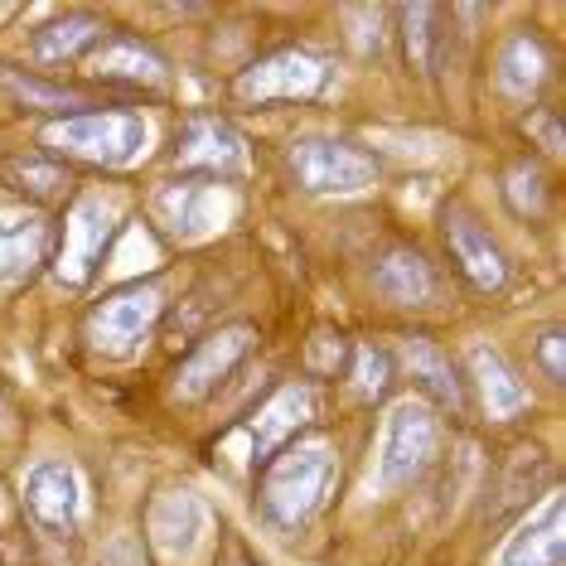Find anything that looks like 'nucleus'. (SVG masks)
<instances>
[{
	"label": "nucleus",
	"instance_id": "5701e85b",
	"mask_svg": "<svg viewBox=\"0 0 566 566\" xmlns=\"http://www.w3.org/2000/svg\"><path fill=\"white\" fill-rule=\"evenodd\" d=\"M436 20H441V10H436V6H407L402 10L407 63L417 73H431L436 69Z\"/></svg>",
	"mask_w": 566,
	"mask_h": 566
},
{
	"label": "nucleus",
	"instance_id": "bb28decb",
	"mask_svg": "<svg viewBox=\"0 0 566 566\" xmlns=\"http://www.w3.org/2000/svg\"><path fill=\"white\" fill-rule=\"evenodd\" d=\"M537 358H543V368H547L552 382L566 378V368H562V329H547L543 339H537Z\"/></svg>",
	"mask_w": 566,
	"mask_h": 566
},
{
	"label": "nucleus",
	"instance_id": "aec40b11",
	"mask_svg": "<svg viewBox=\"0 0 566 566\" xmlns=\"http://www.w3.org/2000/svg\"><path fill=\"white\" fill-rule=\"evenodd\" d=\"M102 34H107V24H102L97 15L54 20V24H44V30L34 34L30 59H34V63H69V59H83L87 49L102 44Z\"/></svg>",
	"mask_w": 566,
	"mask_h": 566
},
{
	"label": "nucleus",
	"instance_id": "20e7f679",
	"mask_svg": "<svg viewBox=\"0 0 566 566\" xmlns=\"http://www.w3.org/2000/svg\"><path fill=\"white\" fill-rule=\"evenodd\" d=\"M436 460V421L427 402H397L388 411V427H382V446H378V484L397 489L407 480H417Z\"/></svg>",
	"mask_w": 566,
	"mask_h": 566
},
{
	"label": "nucleus",
	"instance_id": "a878e982",
	"mask_svg": "<svg viewBox=\"0 0 566 566\" xmlns=\"http://www.w3.org/2000/svg\"><path fill=\"white\" fill-rule=\"evenodd\" d=\"M344 358H349V339H344V334H315V344H311V373L329 378V373L344 368Z\"/></svg>",
	"mask_w": 566,
	"mask_h": 566
},
{
	"label": "nucleus",
	"instance_id": "f3484780",
	"mask_svg": "<svg viewBox=\"0 0 566 566\" xmlns=\"http://www.w3.org/2000/svg\"><path fill=\"white\" fill-rule=\"evenodd\" d=\"M49 252H54V233L40 218H0V286L49 262Z\"/></svg>",
	"mask_w": 566,
	"mask_h": 566
},
{
	"label": "nucleus",
	"instance_id": "423d86ee",
	"mask_svg": "<svg viewBox=\"0 0 566 566\" xmlns=\"http://www.w3.org/2000/svg\"><path fill=\"white\" fill-rule=\"evenodd\" d=\"M165 295H160V281H132V286L112 291L107 301L87 315V339L107 354H132V344L156 325Z\"/></svg>",
	"mask_w": 566,
	"mask_h": 566
},
{
	"label": "nucleus",
	"instance_id": "f03ea898",
	"mask_svg": "<svg viewBox=\"0 0 566 566\" xmlns=\"http://www.w3.org/2000/svg\"><path fill=\"white\" fill-rule=\"evenodd\" d=\"M44 146L73 160H93L107 170H126L146 156L150 146V126L136 112H78L63 117L54 126H44Z\"/></svg>",
	"mask_w": 566,
	"mask_h": 566
},
{
	"label": "nucleus",
	"instance_id": "7ed1b4c3",
	"mask_svg": "<svg viewBox=\"0 0 566 566\" xmlns=\"http://www.w3.org/2000/svg\"><path fill=\"white\" fill-rule=\"evenodd\" d=\"M286 165L295 185L311 189V195H358V189H368L378 179V160L368 150L349 146V140H319V136L295 140Z\"/></svg>",
	"mask_w": 566,
	"mask_h": 566
},
{
	"label": "nucleus",
	"instance_id": "b1692460",
	"mask_svg": "<svg viewBox=\"0 0 566 566\" xmlns=\"http://www.w3.org/2000/svg\"><path fill=\"white\" fill-rule=\"evenodd\" d=\"M504 185H509L504 195H509V203H513V213H518V218H537L547 209V179H543V170H533V165H513Z\"/></svg>",
	"mask_w": 566,
	"mask_h": 566
},
{
	"label": "nucleus",
	"instance_id": "cd10ccee",
	"mask_svg": "<svg viewBox=\"0 0 566 566\" xmlns=\"http://www.w3.org/2000/svg\"><path fill=\"white\" fill-rule=\"evenodd\" d=\"M527 132H537L547 140V150L552 156H562V126H557V117L552 112H533V122H527Z\"/></svg>",
	"mask_w": 566,
	"mask_h": 566
},
{
	"label": "nucleus",
	"instance_id": "393cba45",
	"mask_svg": "<svg viewBox=\"0 0 566 566\" xmlns=\"http://www.w3.org/2000/svg\"><path fill=\"white\" fill-rule=\"evenodd\" d=\"M354 382L364 397H382L392 388V354L378 344H358L354 349Z\"/></svg>",
	"mask_w": 566,
	"mask_h": 566
},
{
	"label": "nucleus",
	"instance_id": "f257e3e1",
	"mask_svg": "<svg viewBox=\"0 0 566 566\" xmlns=\"http://www.w3.org/2000/svg\"><path fill=\"white\" fill-rule=\"evenodd\" d=\"M334 484V450L325 441L286 446L281 455L266 460L262 474V513L276 527H305L325 509Z\"/></svg>",
	"mask_w": 566,
	"mask_h": 566
},
{
	"label": "nucleus",
	"instance_id": "ddd939ff",
	"mask_svg": "<svg viewBox=\"0 0 566 566\" xmlns=\"http://www.w3.org/2000/svg\"><path fill=\"white\" fill-rule=\"evenodd\" d=\"M203 523H209V513H203V499L195 489H170L150 504V543L165 557H189L203 537Z\"/></svg>",
	"mask_w": 566,
	"mask_h": 566
},
{
	"label": "nucleus",
	"instance_id": "2eb2a0df",
	"mask_svg": "<svg viewBox=\"0 0 566 566\" xmlns=\"http://www.w3.org/2000/svg\"><path fill=\"white\" fill-rule=\"evenodd\" d=\"M93 73L102 83H117V87H156L165 83V59L146 40H136V34H112L97 49Z\"/></svg>",
	"mask_w": 566,
	"mask_h": 566
},
{
	"label": "nucleus",
	"instance_id": "6ab92c4d",
	"mask_svg": "<svg viewBox=\"0 0 566 566\" xmlns=\"http://www.w3.org/2000/svg\"><path fill=\"white\" fill-rule=\"evenodd\" d=\"M402 358H407L411 378L421 382V392H427L431 402H441L446 411H455V417L465 411V392H460V382H455V364H450L431 339H407Z\"/></svg>",
	"mask_w": 566,
	"mask_h": 566
},
{
	"label": "nucleus",
	"instance_id": "412c9836",
	"mask_svg": "<svg viewBox=\"0 0 566 566\" xmlns=\"http://www.w3.org/2000/svg\"><path fill=\"white\" fill-rule=\"evenodd\" d=\"M470 368H474V378H480V392H484L489 417L504 421V417H518V411L527 407V388L509 373L504 354H494L489 344H480V349L470 354Z\"/></svg>",
	"mask_w": 566,
	"mask_h": 566
},
{
	"label": "nucleus",
	"instance_id": "39448f33",
	"mask_svg": "<svg viewBox=\"0 0 566 566\" xmlns=\"http://www.w3.org/2000/svg\"><path fill=\"white\" fill-rule=\"evenodd\" d=\"M112 223H117V209H107V199L83 195L63 218V233L54 248V272L63 286H87L112 242Z\"/></svg>",
	"mask_w": 566,
	"mask_h": 566
},
{
	"label": "nucleus",
	"instance_id": "f8f14e48",
	"mask_svg": "<svg viewBox=\"0 0 566 566\" xmlns=\"http://www.w3.org/2000/svg\"><path fill=\"white\" fill-rule=\"evenodd\" d=\"M24 509H30L34 527H44L49 537H63L78 523V474L63 460H44L24 480Z\"/></svg>",
	"mask_w": 566,
	"mask_h": 566
},
{
	"label": "nucleus",
	"instance_id": "dca6fc26",
	"mask_svg": "<svg viewBox=\"0 0 566 566\" xmlns=\"http://www.w3.org/2000/svg\"><path fill=\"white\" fill-rule=\"evenodd\" d=\"M566 543H562V494L547 499V509L533 523L518 527V537H509L504 566H562Z\"/></svg>",
	"mask_w": 566,
	"mask_h": 566
},
{
	"label": "nucleus",
	"instance_id": "1a4fd4ad",
	"mask_svg": "<svg viewBox=\"0 0 566 566\" xmlns=\"http://www.w3.org/2000/svg\"><path fill=\"white\" fill-rule=\"evenodd\" d=\"M175 160L185 170H203V175H233L248 165V140L233 122L213 117V112H199V117L185 122V132L175 140Z\"/></svg>",
	"mask_w": 566,
	"mask_h": 566
},
{
	"label": "nucleus",
	"instance_id": "0eeeda50",
	"mask_svg": "<svg viewBox=\"0 0 566 566\" xmlns=\"http://www.w3.org/2000/svg\"><path fill=\"white\" fill-rule=\"evenodd\" d=\"M329 87V63L305 54V49H281V54L262 59L256 69H248L238 78V97L248 102H301V97H319Z\"/></svg>",
	"mask_w": 566,
	"mask_h": 566
},
{
	"label": "nucleus",
	"instance_id": "9b49d317",
	"mask_svg": "<svg viewBox=\"0 0 566 566\" xmlns=\"http://www.w3.org/2000/svg\"><path fill=\"white\" fill-rule=\"evenodd\" d=\"M315 421V392L305 382H286L266 397V407L256 411V427H252V455L256 465H266L272 455H281L295 436Z\"/></svg>",
	"mask_w": 566,
	"mask_h": 566
},
{
	"label": "nucleus",
	"instance_id": "a211bd4d",
	"mask_svg": "<svg viewBox=\"0 0 566 566\" xmlns=\"http://www.w3.org/2000/svg\"><path fill=\"white\" fill-rule=\"evenodd\" d=\"M547 73H552V59H547V49H543L537 34L518 30L499 44V83H504V93L533 97L537 87L547 83Z\"/></svg>",
	"mask_w": 566,
	"mask_h": 566
},
{
	"label": "nucleus",
	"instance_id": "9d476101",
	"mask_svg": "<svg viewBox=\"0 0 566 566\" xmlns=\"http://www.w3.org/2000/svg\"><path fill=\"white\" fill-rule=\"evenodd\" d=\"M446 242L450 256H455L460 276L480 291H504L509 281V256L494 238L484 233V223L470 209H446Z\"/></svg>",
	"mask_w": 566,
	"mask_h": 566
},
{
	"label": "nucleus",
	"instance_id": "6e6552de",
	"mask_svg": "<svg viewBox=\"0 0 566 566\" xmlns=\"http://www.w3.org/2000/svg\"><path fill=\"white\" fill-rule=\"evenodd\" d=\"M252 325H223L213 329L203 344H195V349L185 354V364H179L175 373V397H185V402H199V397H209L218 382L233 373L242 358H248L252 349Z\"/></svg>",
	"mask_w": 566,
	"mask_h": 566
},
{
	"label": "nucleus",
	"instance_id": "4468645a",
	"mask_svg": "<svg viewBox=\"0 0 566 566\" xmlns=\"http://www.w3.org/2000/svg\"><path fill=\"white\" fill-rule=\"evenodd\" d=\"M378 291L388 295L397 311H431L441 301V281H436L431 262L411 248H392L378 266Z\"/></svg>",
	"mask_w": 566,
	"mask_h": 566
},
{
	"label": "nucleus",
	"instance_id": "4be33fe9",
	"mask_svg": "<svg viewBox=\"0 0 566 566\" xmlns=\"http://www.w3.org/2000/svg\"><path fill=\"white\" fill-rule=\"evenodd\" d=\"M0 179H6L15 195L34 199V203H49V199H59V195H69L73 189L69 165L54 160V156H15V160H6Z\"/></svg>",
	"mask_w": 566,
	"mask_h": 566
}]
</instances>
